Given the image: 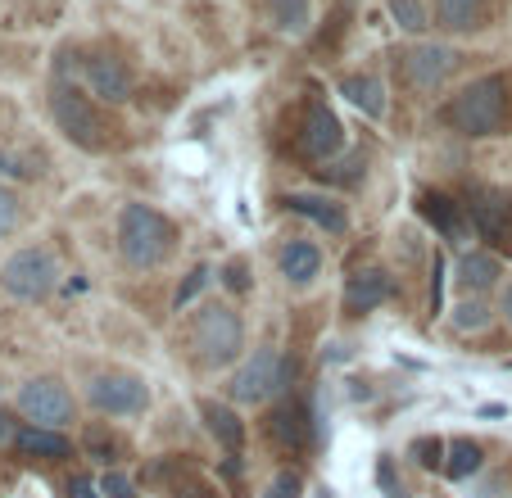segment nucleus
<instances>
[{"instance_id":"24","label":"nucleus","mask_w":512,"mask_h":498,"mask_svg":"<svg viewBox=\"0 0 512 498\" xmlns=\"http://www.w3.org/2000/svg\"><path fill=\"white\" fill-rule=\"evenodd\" d=\"M318 173V182L322 186H358L363 177H368V159L363 154H345V159H331V163H322V168H313Z\"/></svg>"},{"instance_id":"32","label":"nucleus","mask_w":512,"mask_h":498,"mask_svg":"<svg viewBox=\"0 0 512 498\" xmlns=\"http://www.w3.org/2000/svg\"><path fill=\"white\" fill-rule=\"evenodd\" d=\"M100 498H136V485L123 471H105V476H100Z\"/></svg>"},{"instance_id":"30","label":"nucleus","mask_w":512,"mask_h":498,"mask_svg":"<svg viewBox=\"0 0 512 498\" xmlns=\"http://www.w3.org/2000/svg\"><path fill=\"white\" fill-rule=\"evenodd\" d=\"M209 277H213V272H209V268H204V263H200V268H191V277H186V281H182V286H177V299H173V304H177V313H182V308H186V304H191V299H195V295H200V290H204V286H209Z\"/></svg>"},{"instance_id":"12","label":"nucleus","mask_w":512,"mask_h":498,"mask_svg":"<svg viewBox=\"0 0 512 498\" xmlns=\"http://www.w3.org/2000/svg\"><path fill=\"white\" fill-rule=\"evenodd\" d=\"M268 435L277 449L286 453H304L313 444V417H309V403L304 399H286L272 408L268 417Z\"/></svg>"},{"instance_id":"8","label":"nucleus","mask_w":512,"mask_h":498,"mask_svg":"<svg viewBox=\"0 0 512 498\" xmlns=\"http://www.w3.org/2000/svg\"><path fill=\"white\" fill-rule=\"evenodd\" d=\"M19 412L28 417L32 426H50V431H64L68 422H73V394H68L64 381H55V376H37V381H28L19 390Z\"/></svg>"},{"instance_id":"4","label":"nucleus","mask_w":512,"mask_h":498,"mask_svg":"<svg viewBox=\"0 0 512 498\" xmlns=\"http://www.w3.org/2000/svg\"><path fill=\"white\" fill-rule=\"evenodd\" d=\"M50 114H55V127L73 145H78V150L100 154L109 141H114V127H109V118L100 114L96 105H91V96H82V91L68 87V82H59V87H55V96H50Z\"/></svg>"},{"instance_id":"10","label":"nucleus","mask_w":512,"mask_h":498,"mask_svg":"<svg viewBox=\"0 0 512 498\" xmlns=\"http://www.w3.org/2000/svg\"><path fill=\"white\" fill-rule=\"evenodd\" d=\"M467 213H472V227L481 240L490 245H512V195L494 191V186H476L467 195Z\"/></svg>"},{"instance_id":"20","label":"nucleus","mask_w":512,"mask_h":498,"mask_svg":"<svg viewBox=\"0 0 512 498\" xmlns=\"http://www.w3.org/2000/svg\"><path fill=\"white\" fill-rule=\"evenodd\" d=\"M259 10H263V19H268L277 32H286V37H304V32H309V19H313L309 0H259Z\"/></svg>"},{"instance_id":"36","label":"nucleus","mask_w":512,"mask_h":498,"mask_svg":"<svg viewBox=\"0 0 512 498\" xmlns=\"http://www.w3.org/2000/svg\"><path fill=\"white\" fill-rule=\"evenodd\" d=\"M68 498H100V489L91 485L87 476H78V480H73V485H68Z\"/></svg>"},{"instance_id":"15","label":"nucleus","mask_w":512,"mask_h":498,"mask_svg":"<svg viewBox=\"0 0 512 498\" xmlns=\"http://www.w3.org/2000/svg\"><path fill=\"white\" fill-rule=\"evenodd\" d=\"M14 449L19 458H32V462H64L73 458V440L64 431H50V426H19L14 431Z\"/></svg>"},{"instance_id":"35","label":"nucleus","mask_w":512,"mask_h":498,"mask_svg":"<svg viewBox=\"0 0 512 498\" xmlns=\"http://www.w3.org/2000/svg\"><path fill=\"white\" fill-rule=\"evenodd\" d=\"M377 480H381V489H386L390 498H399V494H404V489L395 485V467H390V458H381V467H377Z\"/></svg>"},{"instance_id":"1","label":"nucleus","mask_w":512,"mask_h":498,"mask_svg":"<svg viewBox=\"0 0 512 498\" xmlns=\"http://www.w3.org/2000/svg\"><path fill=\"white\" fill-rule=\"evenodd\" d=\"M508 96L512 82L503 73H485L476 82H467L445 109H440V123L454 127L458 136H499L508 127Z\"/></svg>"},{"instance_id":"22","label":"nucleus","mask_w":512,"mask_h":498,"mask_svg":"<svg viewBox=\"0 0 512 498\" xmlns=\"http://www.w3.org/2000/svg\"><path fill=\"white\" fill-rule=\"evenodd\" d=\"M340 96L349 100V105H358L368 118H381L386 114V91H381V82L372 73H349L340 77Z\"/></svg>"},{"instance_id":"9","label":"nucleus","mask_w":512,"mask_h":498,"mask_svg":"<svg viewBox=\"0 0 512 498\" xmlns=\"http://www.w3.org/2000/svg\"><path fill=\"white\" fill-rule=\"evenodd\" d=\"M145 403H150V390L132 372H105L91 381V408L105 417H136L145 412Z\"/></svg>"},{"instance_id":"14","label":"nucleus","mask_w":512,"mask_h":498,"mask_svg":"<svg viewBox=\"0 0 512 498\" xmlns=\"http://www.w3.org/2000/svg\"><path fill=\"white\" fill-rule=\"evenodd\" d=\"M87 82L105 105H123L132 96V68L114 55H91L87 59Z\"/></svg>"},{"instance_id":"7","label":"nucleus","mask_w":512,"mask_h":498,"mask_svg":"<svg viewBox=\"0 0 512 498\" xmlns=\"http://www.w3.org/2000/svg\"><path fill=\"white\" fill-rule=\"evenodd\" d=\"M55 281H59V268H55V259H50V249H37V245L10 254L5 268H0V286H5V295L28 299V304L46 299L50 290H55Z\"/></svg>"},{"instance_id":"21","label":"nucleus","mask_w":512,"mask_h":498,"mask_svg":"<svg viewBox=\"0 0 512 498\" xmlns=\"http://www.w3.org/2000/svg\"><path fill=\"white\" fill-rule=\"evenodd\" d=\"M435 28L445 32L485 28V0H435Z\"/></svg>"},{"instance_id":"19","label":"nucleus","mask_w":512,"mask_h":498,"mask_svg":"<svg viewBox=\"0 0 512 498\" xmlns=\"http://www.w3.org/2000/svg\"><path fill=\"white\" fill-rule=\"evenodd\" d=\"M200 417H204V426H209V435H213L218 444H223L227 453H236V449L245 444V422L236 417V408L204 399V403H200Z\"/></svg>"},{"instance_id":"39","label":"nucleus","mask_w":512,"mask_h":498,"mask_svg":"<svg viewBox=\"0 0 512 498\" xmlns=\"http://www.w3.org/2000/svg\"><path fill=\"white\" fill-rule=\"evenodd\" d=\"M14 431H19V426L10 422V412H0V444H5V440H14Z\"/></svg>"},{"instance_id":"34","label":"nucleus","mask_w":512,"mask_h":498,"mask_svg":"<svg viewBox=\"0 0 512 498\" xmlns=\"http://www.w3.org/2000/svg\"><path fill=\"white\" fill-rule=\"evenodd\" d=\"M218 277H223V286L232 290V295H245V290H250V268H245L241 259H232L223 272H218Z\"/></svg>"},{"instance_id":"28","label":"nucleus","mask_w":512,"mask_h":498,"mask_svg":"<svg viewBox=\"0 0 512 498\" xmlns=\"http://www.w3.org/2000/svg\"><path fill=\"white\" fill-rule=\"evenodd\" d=\"M408 453H413V462L417 467H426V471H445V453H449V444L445 440H435V435H422V440H413L408 444Z\"/></svg>"},{"instance_id":"11","label":"nucleus","mask_w":512,"mask_h":498,"mask_svg":"<svg viewBox=\"0 0 512 498\" xmlns=\"http://www.w3.org/2000/svg\"><path fill=\"white\" fill-rule=\"evenodd\" d=\"M458 68V50L454 46H413L399 55V73L413 91H435L445 87V77Z\"/></svg>"},{"instance_id":"26","label":"nucleus","mask_w":512,"mask_h":498,"mask_svg":"<svg viewBox=\"0 0 512 498\" xmlns=\"http://www.w3.org/2000/svg\"><path fill=\"white\" fill-rule=\"evenodd\" d=\"M82 449H87V458L91 462H100V467H114L118 462V453H123V440H118L114 431H109L105 422H91L87 426V435H82Z\"/></svg>"},{"instance_id":"31","label":"nucleus","mask_w":512,"mask_h":498,"mask_svg":"<svg viewBox=\"0 0 512 498\" xmlns=\"http://www.w3.org/2000/svg\"><path fill=\"white\" fill-rule=\"evenodd\" d=\"M300 489H304V480H300V471H281L277 480H272L268 489H263L259 498H300Z\"/></svg>"},{"instance_id":"13","label":"nucleus","mask_w":512,"mask_h":498,"mask_svg":"<svg viewBox=\"0 0 512 498\" xmlns=\"http://www.w3.org/2000/svg\"><path fill=\"white\" fill-rule=\"evenodd\" d=\"M417 213L445 240H467V218H472V213H467V204L449 200L445 191H422L417 195Z\"/></svg>"},{"instance_id":"25","label":"nucleus","mask_w":512,"mask_h":498,"mask_svg":"<svg viewBox=\"0 0 512 498\" xmlns=\"http://www.w3.org/2000/svg\"><path fill=\"white\" fill-rule=\"evenodd\" d=\"M485 462V449L476 440H449V453H445V476L449 480H467L476 476Z\"/></svg>"},{"instance_id":"23","label":"nucleus","mask_w":512,"mask_h":498,"mask_svg":"<svg viewBox=\"0 0 512 498\" xmlns=\"http://www.w3.org/2000/svg\"><path fill=\"white\" fill-rule=\"evenodd\" d=\"M499 277H503V268L494 254H463V263H458V286L467 295H485Z\"/></svg>"},{"instance_id":"5","label":"nucleus","mask_w":512,"mask_h":498,"mask_svg":"<svg viewBox=\"0 0 512 498\" xmlns=\"http://www.w3.org/2000/svg\"><path fill=\"white\" fill-rule=\"evenodd\" d=\"M290 381H295V358L277 354V349H259V354L245 358L241 372L232 376V399L236 403H268V399H277Z\"/></svg>"},{"instance_id":"29","label":"nucleus","mask_w":512,"mask_h":498,"mask_svg":"<svg viewBox=\"0 0 512 498\" xmlns=\"http://www.w3.org/2000/svg\"><path fill=\"white\" fill-rule=\"evenodd\" d=\"M485 322H490V308H485L476 295L463 299V304L454 308V326H458V331H481Z\"/></svg>"},{"instance_id":"38","label":"nucleus","mask_w":512,"mask_h":498,"mask_svg":"<svg viewBox=\"0 0 512 498\" xmlns=\"http://www.w3.org/2000/svg\"><path fill=\"white\" fill-rule=\"evenodd\" d=\"M0 177H23V168H19V163H14L5 150H0Z\"/></svg>"},{"instance_id":"2","label":"nucleus","mask_w":512,"mask_h":498,"mask_svg":"<svg viewBox=\"0 0 512 498\" xmlns=\"http://www.w3.org/2000/svg\"><path fill=\"white\" fill-rule=\"evenodd\" d=\"M173 240H177V227L159 209H150V204H123V213H118V254H123L127 268H136V272L159 268L173 254Z\"/></svg>"},{"instance_id":"16","label":"nucleus","mask_w":512,"mask_h":498,"mask_svg":"<svg viewBox=\"0 0 512 498\" xmlns=\"http://www.w3.org/2000/svg\"><path fill=\"white\" fill-rule=\"evenodd\" d=\"M390 295H395L390 272L363 268V272H354V277H349V286H345V313H372V308H381Z\"/></svg>"},{"instance_id":"40","label":"nucleus","mask_w":512,"mask_h":498,"mask_svg":"<svg viewBox=\"0 0 512 498\" xmlns=\"http://www.w3.org/2000/svg\"><path fill=\"white\" fill-rule=\"evenodd\" d=\"M499 308H503V317H508V322H512V281H508V286H503V295H499Z\"/></svg>"},{"instance_id":"41","label":"nucleus","mask_w":512,"mask_h":498,"mask_svg":"<svg viewBox=\"0 0 512 498\" xmlns=\"http://www.w3.org/2000/svg\"><path fill=\"white\" fill-rule=\"evenodd\" d=\"M318 498H336V494H331V489H327V485H322V489H318Z\"/></svg>"},{"instance_id":"33","label":"nucleus","mask_w":512,"mask_h":498,"mask_svg":"<svg viewBox=\"0 0 512 498\" xmlns=\"http://www.w3.org/2000/svg\"><path fill=\"white\" fill-rule=\"evenodd\" d=\"M19 227V195L10 186H0V236H10Z\"/></svg>"},{"instance_id":"37","label":"nucleus","mask_w":512,"mask_h":498,"mask_svg":"<svg viewBox=\"0 0 512 498\" xmlns=\"http://www.w3.org/2000/svg\"><path fill=\"white\" fill-rule=\"evenodd\" d=\"M440 299H445V281H440V259H435V281H431V308L440 313Z\"/></svg>"},{"instance_id":"3","label":"nucleus","mask_w":512,"mask_h":498,"mask_svg":"<svg viewBox=\"0 0 512 498\" xmlns=\"http://www.w3.org/2000/svg\"><path fill=\"white\" fill-rule=\"evenodd\" d=\"M186 340H191V354L200 367H227L241 358L245 349V326H241V313H236L232 304H204L200 313L191 317V331H186Z\"/></svg>"},{"instance_id":"27","label":"nucleus","mask_w":512,"mask_h":498,"mask_svg":"<svg viewBox=\"0 0 512 498\" xmlns=\"http://www.w3.org/2000/svg\"><path fill=\"white\" fill-rule=\"evenodd\" d=\"M390 19H395L404 32H413V37H422V32L431 28V19H426V10H422V0H390Z\"/></svg>"},{"instance_id":"6","label":"nucleus","mask_w":512,"mask_h":498,"mask_svg":"<svg viewBox=\"0 0 512 498\" xmlns=\"http://www.w3.org/2000/svg\"><path fill=\"white\" fill-rule=\"evenodd\" d=\"M340 150H345V127H340L336 109L318 96L304 100L300 127H295V154L309 163H331Z\"/></svg>"},{"instance_id":"17","label":"nucleus","mask_w":512,"mask_h":498,"mask_svg":"<svg viewBox=\"0 0 512 498\" xmlns=\"http://www.w3.org/2000/svg\"><path fill=\"white\" fill-rule=\"evenodd\" d=\"M290 213H300V218H309V222H318L322 231H331V236H345L349 231V213L340 209L336 200H331V195H309V191H290L286 200Z\"/></svg>"},{"instance_id":"18","label":"nucleus","mask_w":512,"mask_h":498,"mask_svg":"<svg viewBox=\"0 0 512 498\" xmlns=\"http://www.w3.org/2000/svg\"><path fill=\"white\" fill-rule=\"evenodd\" d=\"M277 268H281V277H286V281H295V286H309V281L322 272V249L313 245V240H290V245L281 249Z\"/></svg>"}]
</instances>
